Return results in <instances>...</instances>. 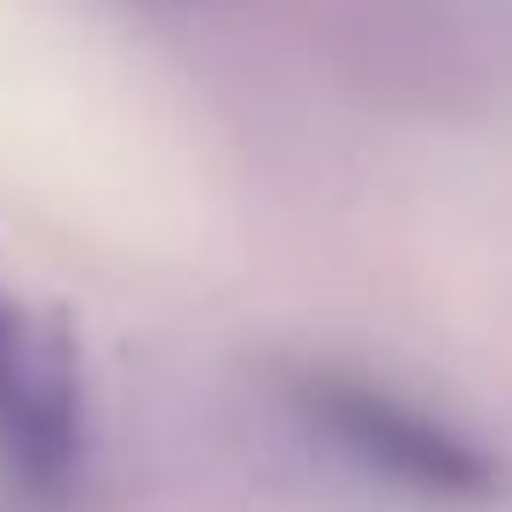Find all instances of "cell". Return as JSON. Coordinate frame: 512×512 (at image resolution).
<instances>
[{
    "mask_svg": "<svg viewBox=\"0 0 512 512\" xmlns=\"http://www.w3.org/2000/svg\"><path fill=\"white\" fill-rule=\"evenodd\" d=\"M294 407H302L347 460H362L369 475L400 482V490H415V497H490L497 490L490 452H475L460 430H445L437 415L407 407L400 392H384V384L317 369V377H294Z\"/></svg>",
    "mask_w": 512,
    "mask_h": 512,
    "instance_id": "cell-1",
    "label": "cell"
},
{
    "mask_svg": "<svg viewBox=\"0 0 512 512\" xmlns=\"http://www.w3.org/2000/svg\"><path fill=\"white\" fill-rule=\"evenodd\" d=\"M0 467L31 497H68L83 467V384L61 317H38L0 354Z\"/></svg>",
    "mask_w": 512,
    "mask_h": 512,
    "instance_id": "cell-2",
    "label": "cell"
},
{
    "mask_svg": "<svg viewBox=\"0 0 512 512\" xmlns=\"http://www.w3.org/2000/svg\"><path fill=\"white\" fill-rule=\"evenodd\" d=\"M23 324H31V309H23L16 294H8V287H0V354H8V339H16Z\"/></svg>",
    "mask_w": 512,
    "mask_h": 512,
    "instance_id": "cell-3",
    "label": "cell"
}]
</instances>
